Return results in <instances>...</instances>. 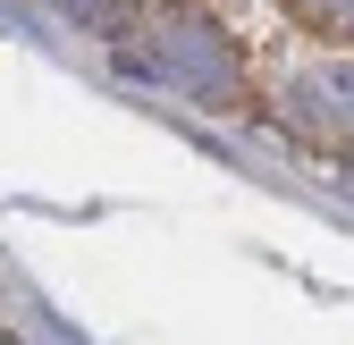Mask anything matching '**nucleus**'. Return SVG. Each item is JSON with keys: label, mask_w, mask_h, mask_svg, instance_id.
Masks as SVG:
<instances>
[{"label": "nucleus", "mask_w": 354, "mask_h": 345, "mask_svg": "<svg viewBox=\"0 0 354 345\" xmlns=\"http://www.w3.org/2000/svg\"><path fill=\"white\" fill-rule=\"evenodd\" d=\"M127 68L169 84L177 101H203V110H236L245 101V51L236 34L203 17V9H160L136 26V42H127Z\"/></svg>", "instance_id": "obj_1"}, {"label": "nucleus", "mask_w": 354, "mask_h": 345, "mask_svg": "<svg viewBox=\"0 0 354 345\" xmlns=\"http://www.w3.org/2000/svg\"><path fill=\"white\" fill-rule=\"evenodd\" d=\"M287 126H304L313 144H346L354 152V59H321V68H304L287 93H279Z\"/></svg>", "instance_id": "obj_2"}, {"label": "nucleus", "mask_w": 354, "mask_h": 345, "mask_svg": "<svg viewBox=\"0 0 354 345\" xmlns=\"http://www.w3.org/2000/svg\"><path fill=\"white\" fill-rule=\"evenodd\" d=\"M287 9L313 26L321 42H346V51H354V0H287Z\"/></svg>", "instance_id": "obj_3"}, {"label": "nucleus", "mask_w": 354, "mask_h": 345, "mask_svg": "<svg viewBox=\"0 0 354 345\" xmlns=\"http://www.w3.org/2000/svg\"><path fill=\"white\" fill-rule=\"evenodd\" d=\"M51 9H68V17H84L93 34H127V0H51Z\"/></svg>", "instance_id": "obj_4"}, {"label": "nucleus", "mask_w": 354, "mask_h": 345, "mask_svg": "<svg viewBox=\"0 0 354 345\" xmlns=\"http://www.w3.org/2000/svg\"><path fill=\"white\" fill-rule=\"evenodd\" d=\"M346 177H354V152H346Z\"/></svg>", "instance_id": "obj_5"}]
</instances>
